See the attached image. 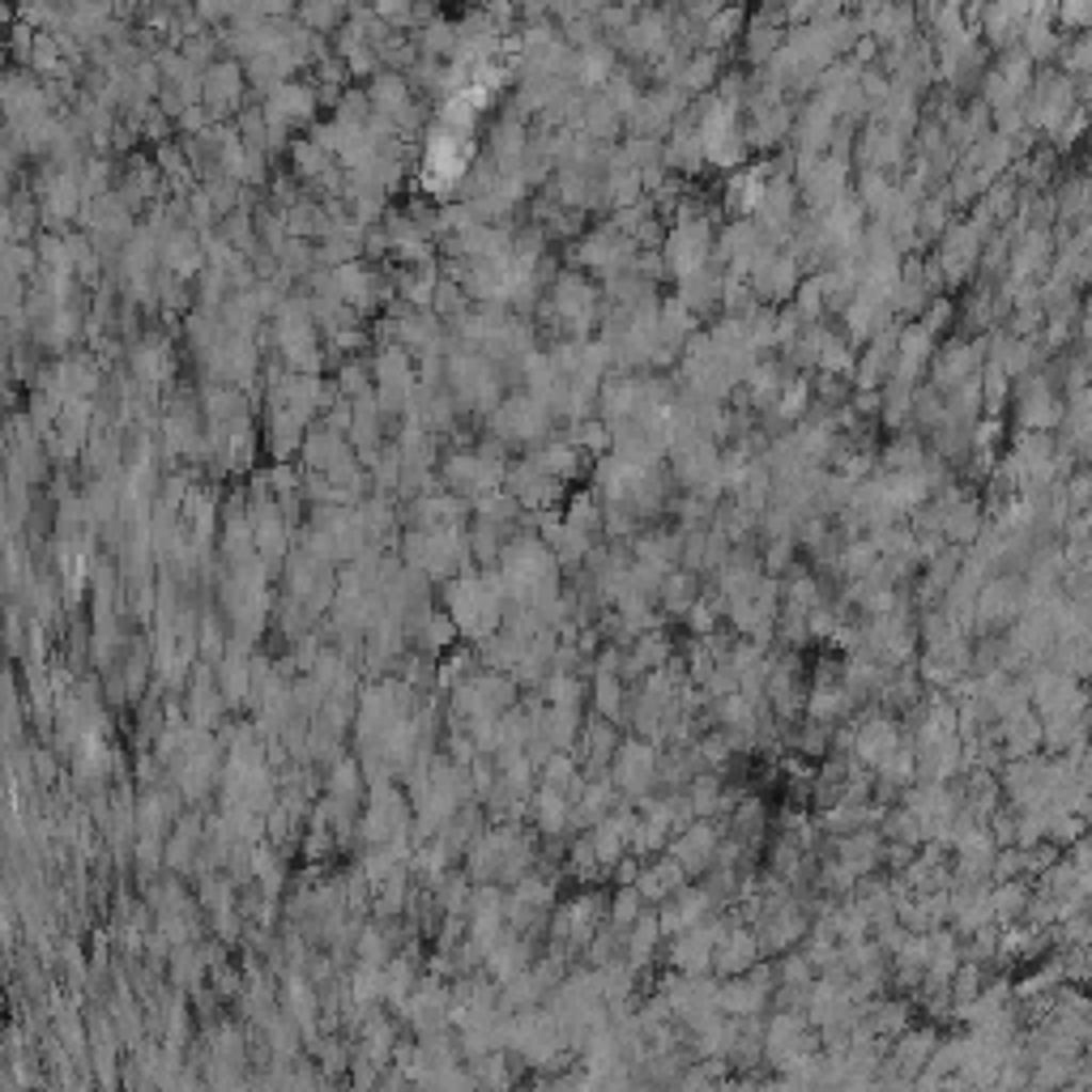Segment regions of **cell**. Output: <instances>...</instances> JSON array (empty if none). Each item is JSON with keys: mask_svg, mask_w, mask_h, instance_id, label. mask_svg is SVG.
<instances>
[{"mask_svg": "<svg viewBox=\"0 0 1092 1092\" xmlns=\"http://www.w3.org/2000/svg\"><path fill=\"white\" fill-rule=\"evenodd\" d=\"M1054 21H1058V26H1075V30H1083V26L1092 21V4H1054Z\"/></svg>", "mask_w": 1092, "mask_h": 1092, "instance_id": "39", "label": "cell"}, {"mask_svg": "<svg viewBox=\"0 0 1092 1092\" xmlns=\"http://www.w3.org/2000/svg\"><path fill=\"white\" fill-rule=\"evenodd\" d=\"M1028 883L1024 879H1007V883H990V917L994 921H1007V926H1015L1019 917H1024V909H1028Z\"/></svg>", "mask_w": 1092, "mask_h": 1092, "instance_id": "19", "label": "cell"}, {"mask_svg": "<svg viewBox=\"0 0 1092 1092\" xmlns=\"http://www.w3.org/2000/svg\"><path fill=\"white\" fill-rule=\"evenodd\" d=\"M717 845H721V832H717L708 819H695V823H687L682 832L670 836V845H665L670 853H665V857H674V862L682 866V874H695V870H708V866H712Z\"/></svg>", "mask_w": 1092, "mask_h": 1092, "instance_id": "6", "label": "cell"}, {"mask_svg": "<svg viewBox=\"0 0 1092 1092\" xmlns=\"http://www.w3.org/2000/svg\"><path fill=\"white\" fill-rule=\"evenodd\" d=\"M981 230L968 226V222H951L943 230V243H938V256H934V269L943 277V286H960L968 282V273L977 269V256H981Z\"/></svg>", "mask_w": 1092, "mask_h": 1092, "instance_id": "3", "label": "cell"}, {"mask_svg": "<svg viewBox=\"0 0 1092 1092\" xmlns=\"http://www.w3.org/2000/svg\"><path fill=\"white\" fill-rule=\"evenodd\" d=\"M900 746V729L892 717H866L853 725V759L862 768H879Z\"/></svg>", "mask_w": 1092, "mask_h": 1092, "instance_id": "10", "label": "cell"}, {"mask_svg": "<svg viewBox=\"0 0 1092 1092\" xmlns=\"http://www.w3.org/2000/svg\"><path fill=\"white\" fill-rule=\"evenodd\" d=\"M793 311H798V320H802V324H815V320L823 316V294H819L815 273L798 282V290H793Z\"/></svg>", "mask_w": 1092, "mask_h": 1092, "instance_id": "33", "label": "cell"}, {"mask_svg": "<svg viewBox=\"0 0 1092 1092\" xmlns=\"http://www.w3.org/2000/svg\"><path fill=\"white\" fill-rule=\"evenodd\" d=\"M887 375H892V354L887 350H879V346H870L857 363H853V388L857 392H879L883 384H887Z\"/></svg>", "mask_w": 1092, "mask_h": 1092, "instance_id": "22", "label": "cell"}, {"mask_svg": "<svg viewBox=\"0 0 1092 1092\" xmlns=\"http://www.w3.org/2000/svg\"><path fill=\"white\" fill-rule=\"evenodd\" d=\"M789 559H793V537H768L764 572H768V576H776V572H785V567H789Z\"/></svg>", "mask_w": 1092, "mask_h": 1092, "instance_id": "37", "label": "cell"}, {"mask_svg": "<svg viewBox=\"0 0 1092 1092\" xmlns=\"http://www.w3.org/2000/svg\"><path fill=\"white\" fill-rule=\"evenodd\" d=\"M998 738H1002L1007 759H1032L1041 751V721L1032 712H1015V717L998 721Z\"/></svg>", "mask_w": 1092, "mask_h": 1092, "instance_id": "16", "label": "cell"}, {"mask_svg": "<svg viewBox=\"0 0 1092 1092\" xmlns=\"http://www.w3.org/2000/svg\"><path fill=\"white\" fill-rule=\"evenodd\" d=\"M640 913H644L640 892H636V887H614V900H610L606 926H610V930H619V934H627V930H631V921H636Z\"/></svg>", "mask_w": 1092, "mask_h": 1092, "instance_id": "29", "label": "cell"}, {"mask_svg": "<svg viewBox=\"0 0 1092 1092\" xmlns=\"http://www.w3.org/2000/svg\"><path fill=\"white\" fill-rule=\"evenodd\" d=\"M610 870H614V883H619V887H631V883H636V874H640V862L623 853V857H619Z\"/></svg>", "mask_w": 1092, "mask_h": 1092, "instance_id": "40", "label": "cell"}, {"mask_svg": "<svg viewBox=\"0 0 1092 1092\" xmlns=\"http://www.w3.org/2000/svg\"><path fill=\"white\" fill-rule=\"evenodd\" d=\"M1088 64H1092V34H1075L1071 43H1062L1058 47V68H1062V77H1083L1088 73Z\"/></svg>", "mask_w": 1092, "mask_h": 1092, "instance_id": "31", "label": "cell"}, {"mask_svg": "<svg viewBox=\"0 0 1092 1092\" xmlns=\"http://www.w3.org/2000/svg\"><path fill=\"white\" fill-rule=\"evenodd\" d=\"M721 269L717 264H704V269H695V273H687V277H678V303L700 320V311H712V307H721Z\"/></svg>", "mask_w": 1092, "mask_h": 1092, "instance_id": "13", "label": "cell"}, {"mask_svg": "<svg viewBox=\"0 0 1092 1092\" xmlns=\"http://www.w3.org/2000/svg\"><path fill=\"white\" fill-rule=\"evenodd\" d=\"M499 427H503L508 435L537 439V435H546V431H550V410H546L542 401H533V397H516V401H508V405H503Z\"/></svg>", "mask_w": 1092, "mask_h": 1092, "instance_id": "15", "label": "cell"}, {"mask_svg": "<svg viewBox=\"0 0 1092 1092\" xmlns=\"http://www.w3.org/2000/svg\"><path fill=\"white\" fill-rule=\"evenodd\" d=\"M853 363H857V354H853V341H845V337H828V346L819 350V358H815V371L819 375H832V380H845V375H853Z\"/></svg>", "mask_w": 1092, "mask_h": 1092, "instance_id": "26", "label": "cell"}, {"mask_svg": "<svg viewBox=\"0 0 1092 1092\" xmlns=\"http://www.w3.org/2000/svg\"><path fill=\"white\" fill-rule=\"evenodd\" d=\"M593 700H597V712L610 721V717L619 712V700H623L619 674H593Z\"/></svg>", "mask_w": 1092, "mask_h": 1092, "instance_id": "34", "label": "cell"}, {"mask_svg": "<svg viewBox=\"0 0 1092 1092\" xmlns=\"http://www.w3.org/2000/svg\"><path fill=\"white\" fill-rule=\"evenodd\" d=\"M1054 256V239L1049 226H1028L1019 239H1011L1007 247V264H1011V286H1032V277L1049 264Z\"/></svg>", "mask_w": 1092, "mask_h": 1092, "instance_id": "7", "label": "cell"}, {"mask_svg": "<svg viewBox=\"0 0 1092 1092\" xmlns=\"http://www.w3.org/2000/svg\"><path fill=\"white\" fill-rule=\"evenodd\" d=\"M981 363H985V337H981V341H951V346L938 354V363H934V384H930V388H934V392H951V388L977 380Z\"/></svg>", "mask_w": 1092, "mask_h": 1092, "instance_id": "8", "label": "cell"}, {"mask_svg": "<svg viewBox=\"0 0 1092 1092\" xmlns=\"http://www.w3.org/2000/svg\"><path fill=\"white\" fill-rule=\"evenodd\" d=\"M879 465H883L887 473H909V469H921V465H926V448H921V439H913V435H900L896 444H887V452L879 456Z\"/></svg>", "mask_w": 1092, "mask_h": 1092, "instance_id": "27", "label": "cell"}, {"mask_svg": "<svg viewBox=\"0 0 1092 1092\" xmlns=\"http://www.w3.org/2000/svg\"><path fill=\"white\" fill-rule=\"evenodd\" d=\"M567 866H572L580 879H593V874L601 870V866H597V857H593V845H589V836L572 845V853H567Z\"/></svg>", "mask_w": 1092, "mask_h": 1092, "instance_id": "38", "label": "cell"}, {"mask_svg": "<svg viewBox=\"0 0 1092 1092\" xmlns=\"http://www.w3.org/2000/svg\"><path fill=\"white\" fill-rule=\"evenodd\" d=\"M751 964H759V943H755V930L751 926H725L717 947H712V964L708 973L717 977H742Z\"/></svg>", "mask_w": 1092, "mask_h": 1092, "instance_id": "9", "label": "cell"}, {"mask_svg": "<svg viewBox=\"0 0 1092 1092\" xmlns=\"http://www.w3.org/2000/svg\"><path fill=\"white\" fill-rule=\"evenodd\" d=\"M951 316H956V307H951V303L938 294V299H930V303H926V311H921V320H917V324H921L930 337H938V333L951 324Z\"/></svg>", "mask_w": 1092, "mask_h": 1092, "instance_id": "36", "label": "cell"}, {"mask_svg": "<svg viewBox=\"0 0 1092 1092\" xmlns=\"http://www.w3.org/2000/svg\"><path fill=\"white\" fill-rule=\"evenodd\" d=\"M806 410H810V380L806 375L785 380V388L772 401V422H802Z\"/></svg>", "mask_w": 1092, "mask_h": 1092, "instance_id": "23", "label": "cell"}, {"mask_svg": "<svg viewBox=\"0 0 1092 1092\" xmlns=\"http://www.w3.org/2000/svg\"><path fill=\"white\" fill-rule=\"evenodd\" d=\"M657 597H661V606H665L670 614H687V606L700 597V576L687 572V567H674V572L661 580Z\"/></svg>", "mask_w": 1092, "mask_h": 1092, "instance_id": "21", "label": "cell"}, {"mask_svg": "<svg viewBox=\"0 0 1092 1092\" xmlns=\"http://www.w3.org/2000/svg\"><path fill=\"white\" fill-rule=\"evenodd\" d=\"M576 452H593V456H606L610 448V427L601 418H584V422H572V439H567Z\"/></svg>", "mask_w": 1092, "mask_h": 1092, "instance_id": "30", "label": "cell"}, {"mask_svg": "<svg viewBox=\"0 0 1092 1092\" xmlns=\"http://www.w3.org/2000/svg\"><path fill=\"white\" fill-rule=\"evenodd\" d=\"M776 175V162L768 158V162H755V166H738L734 175H729V183H725V205L738 213V218H755V209H759V200H764V183Z\"/></svg>", "mask_w": 1092, "mask_h": 1092, "instance_id": "11", "label": "cell"}, {"mask_svg": "<svg viewBox=\"0 0 1092 1092\" xmlns=\"http://www.w3.org/2000/svg\"><path fill=\"white\" fill-rule=\"evenodd\" d=\"M798 282H802V264H798L789 252H776V260H772L759 277H751V290H755V299H764V303H785V299H793Z\"/></svg>", "mask_w": 1092, "mask_h": 1092, "instance_id": "12", "label": "cell"}, {"mask_svg": "<svg viewBox=\"0 0 1092 1092\" xmlns=\"http://www.w3.org/2000/svg\"><path fill=\"white\" fill-rule=\"evenodd\" d=\"M533 1092H555V1083H546V1088H533Z\"/></svg>", "mask_w": 1092, "mask_h": 1092, "instance_id": "42", "label": "cell"}, {"mask_svg": "<svg viewBox=\"0 0 1092 1092\" xmlns=\"http://www.w3.org/2000/svg\"><path fill=\"white\" fill-rule=\"evenodd\" d=\"M495 136H499V141H495V149L503 154V162H512V158H520V154L529 149V141H525V128H520V124H512V119H503Z\"/></svg>", "mask_w": 1092, "mask_h": 1092, "instance_id": "35", "label": "cell"}, {"mask_svg": "<svg viewBox=\"0 0 1092 1092\" xmlns=\"http://www.w3.org/2000/svg\"><path fill=\"white\" fill-rule=\"evenodd\" d=\"M1062 410H1066V401L1049 388V380L1045 375H1028L1024 380V388H1019V431H1054V427H1062Z\"/></svg>", "mask_w": 1092, "mask_h": 1092, "instance_id": "5", "label": "cell"}, {"mask_svg": "<svg viewBox=\"0 0 1092 1092\" xmlns=\"http://www.w3.org/2000/svg\"><path fill=\"white\" fill-rule=\"evenodd\" d=\"M849 410H853V418H862V414H879V392H857V397L849 401Z\"/></svg>", "mask_w": 1092, "mask_h": 1092, "instance_id": "41", "label": "cell"}, {"mask_svg": "<svg viewBox=\"0 0 1092 1092\" xmlns=\"http://www.w3.org/2000/svg\"><path fill=\"white\" fill-rule=\"evenodd\" d=\"M661 166L665 171H682V175H695L704 166V154H700V136H695V119H678L674 124V136L661 145Z\"/></svg>", "mask_w": 1092, "mask_h": 1092, "instance_id": "14", "label": "cell"}, {"mask_svg": "<svg viewBox=\"0 0 1092 1092\" xmlns=\"http://www.w3.org/2000/svg\"><path fill=\"white\" fill-rule=\"evenodd\" d=\"M533 815H537V828H542L546 836H559V832L567 828L572 802L563 798V789H550V785H542V789H537V798H533Z\"/></svg>", "mask_w": 1092, "mask_h": 1092, "instance_id": "24", "label": "cell"}, {"mask_svg": "<svg viewBox=\"0 0 1092 1092\" xmlns=\"http://www.w3.org/2000/svg\"><path fill=\"white\" fill-rule=\"evenodd\" d=\"M653 781H657V746L644 742V738H627L610 755V785H614V793H627V798L640 802Z\"/></svg>", "mask_w": 1092, "mask_h": 1092, "instance_id": "2", "label": "cell"}, {"mask_svg": "<svg viewBox=\"0 0 1092 1092\" xmlns=\"http://www.w3.org/2000/svg\"><path fill=\"white\" fill-rule=\"evenodd\" d=\"M661 260H665V273H674V277H687V273L712 264V222L695 218V222L670 226L665 243H661Z\"/></svg>", "mask_w": 1092, "mask_h": 1092, "instance_id": "1", "label": "cell"}, {"mask_svg": "<svg viewBox=\"0 0 1092 1092\" xmlns=\"http://www.w3.org/2000/svg\"><path fill=\"white\" fill-rule=\"evenodd\" d=\"M981 529H985L981 508H977L968 495H960L951 508H943V525H938V533H943V542H947V546H964V542H973Z\"/></svg>", "mask_w": 1092, "mask_h": 1092, "instance_id": "17", "label": "cell"}, {"mask_svg": "<svg viewBox=\"0 0 1092 1092\" xmlns=\"http://www.w3.org/2000/svg\"><path fill=\"white\" fill-rule=\"evenodd\" d=\"M563 525L567 529H580V533H593V529H601V503H597V495H576L572 503H567V512H563Z\"/></svg>", "mask_w": 1092, "mask_h": 1092, "instance_id": "32", "label": "cell"}, {"mask_svg": "<svg viewBox=\"0 0 1092 1092\" xmlns=\"http://www.w3.org/2000/svg\"><path fill=\"white\" fill-rule=\"evenodd\" d=\"M657 943H661L657 913H640V917L631 921V930H627V968H631V973H636V968H644V964L653 960Z\"/></svg>", "mask_w": 1092, "mask_h": 1092, "instance_id": "20", "label": "cell"}, {"mask_svg": "<svg viewBox=\"0 0 1092 1092\" xmlns=\"http://www.w3.org/2000/svg\"><path fill=\"white\" fill-rule=\"evenodd\" d=\"M572 73H576V81H580L584 90L606 85V81L614 77V47H606V43H589V47H580V51H576V60H572Z\"/></svg>", "mask_w": 1092, "mask_h": 1092, "instance_id": "18", "label": "cell"}, {"mask_svg": "<svg viewBox=\"0 0 1092 1092\" xmlns=\"http://www.w3.org/2000/svg\"><path fill=\"white\" fill-rule=\"evenodd\" d=\"M1024 614V580L1019 576H994L977 589V601H973V623L981 631L998 627V623H1015Z\"/></svg>", "mask_w": 1092, "mask_h": 1092, "instance_id": "4", "label": "cell"}, {"mask_svg": "<svg viewBox=\"0 0 1092 1092\" xmlns=\"http://www.w3.org/2000/svg\"><path fill=\"white\" fill-rule=\"evenodd\" d=\"M742 21H746L742 9H721L712 21H704V30H700V51H717V55H721V47L742 30Z\"/></svg>", "mask_w": 1092, "mask_h": 1092, "instance_id": "25", "label": "cell"}, {"mask_svg": "<svg viewBox=\"0 0 1092 1092\" xmlns=\"http://www.w3.org/2000/svg\"><path fill=\"white\" fill-rule=\"evenodd\" d=\"M606 200H610L614 209L636 205V200H640V175H636V171H627V166H619V162H610V175H606Z\"/></svg>", "mask_w": 1092, "mask_h": 1092, "instance_id": "28", "label": "cell"}]
</instances>
